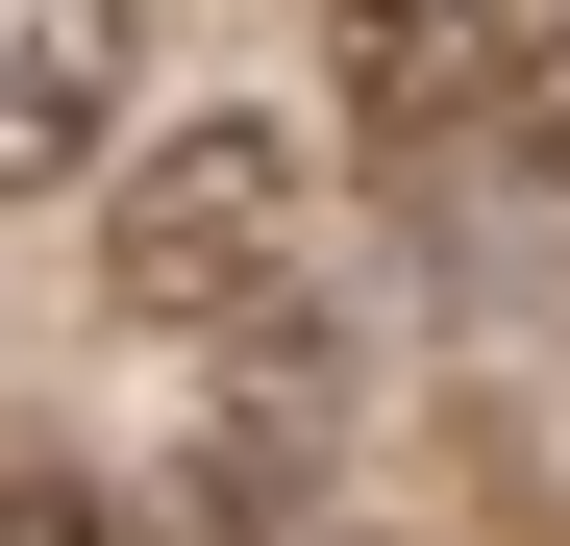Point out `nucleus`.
I'll list each match as a JSON object with an SVG mask.
<instances>
[{
	"label": "nucleus",
	"instance_id": "1",
	"mask_svg": "<svg viewBox=\"0 0 570 546\" xmlns=\"http://www.w3.org/2000/svg\"><path fill=\"white\" fill-rule=\"evenodd\" d=\"M100 299H125L149 348H248V323H298V299H323V149L273 125V100L149 125L125 199H100Z\"/></svg>",
	"mask_w": 570,
	"mask_h": 546
},
{
	"label": "nucleus",
	"instance_id": "2",
	"mask_svg": "<svg viewBox=\"0 0 570 546\" xmlns=\"http://www.w3.org/2000/svg\"><path fill=\"white\" fill-rule=\"evenodd\" d=\"M125 149H149V0H0V199H75Z\"/></svg>",
	"mask_w": 570,
	"mask_h": 546
},
{
	"label": "nucleus",
	"instance_id": "3",
	"mask_svg": "<svg viewBox=\"0 0 570 546\" xmlns=\"http://www.w3.org/2000/svg\"><path fill=\"white\" fill-rule=\"evenodd\" d=\"M521 26H546V0H323V75H347V125L397 174H446V149H497Z\"/></svg>",
	"mask_w": 570,
	"mask_h": 546
},
{
	"label": "nucleus",
	"instance_id": "4",
	"mask_svg": "<svg viewBox=\"0 0 570 546\" xmlns=\"http://www.w3.org/2000/svg\"><path fill=\"white\" fill-rule=\"evenodd\" d=\"M497 174H521V199H570V0H546L521 75H497Z\"/></svg>",
	"mask_w": 570,
	"mask_h": 546
},
{
	"label": "nucleus",
	"instance_id": "5",
	"mask_svg": "<svg viewBox=\"0 0 570 546\" xmlns=\"http://www.w3.org/2000/svg\"><path fill=\"white\" fill-rule=\"evenodd\" d=\"M0 546H149V521H125L100 472H0Z\"/></svg>",
	"mask_w": 570,
	"mask_h": 546
},
{
	"label": "nucleus",
	"instance_id": "6",
	"mask_svg": "<svg viewBox=\"0 0 570 546\" xmlns=\"http://www.w3.org/2000/svg\"><path fill=\"white\" fill-rule=\"evenodd\" d=\"M224 546H397V521H347V497H323V472H298V497H248V521H224Z\"/></svg>",
	"mask_w": 570,
	"mask_h": 546
}]
</instances>
